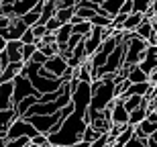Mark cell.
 <instances>
[{"label": "cell", "instance_id": "cell-1", "mask_svg": "<svg viewBox=\"0 0 157 147\" xmlns=\"http://www.w3.org/2000/svg\"><path fill=\"white\" fill-rule=\"evenodd\" d=\"M21 72L31 80V84L35 86V90L39 92V94L53 92V90H57L59 86L63 84V78H55L53 74H49L41 64H35V61H27Z\"/></svg>", "mask_w": 157, "mask_h": 147}, {"label": "cell", "instance_id": "cell-2", "mask_svg": "<svg viewBox=\"0 0 157 147\" xmlns=\"http://www.w3.org/2000/svg\"><path fill=\"white\" fill-rule=\"evenodd\" d=\"M23 118H27L41 135H49V133H55L59 129V125L63 121V114H61V110H55L51 114H25Z\"/></svg>", "mask_w": 157, "mask_h": 147}, {"label": "cell", "instance_id": "cell-3", "mask_svg": "<svg viewBox=\"0 0 157 147\" xmlns=\"http://www.w3.org/2000/svg\"><path fill=\"white\" fill-rule=\"evenodd\" d=\"M12 86H14V88H12V106H17L23 98H27V96H31V94L39 96V92L35 90V86L31 84V80L25 76L23 72H18L17 76L12 78Z\"/></svg>", "mask_w": 157, "mask_h": 147}, {"label": "cell", "instance_id": "cell-4", "mask_svg": "<svg viewBox=\"0 0 157 147\" xmlns=\"http://www.w3.org/2000/svg\"><path fill=\"white\" fill-rule=\"evenodd\" d=\"M21 135H27V137H31V139H33V137L39 135V131H37L35 127L27 121V118L17 117L10 125H8V129H6L4 137H6V139H14V137H21Z\"/></svg>", "mask_w": 157, "mask_h": 147}, {"label": "cell", "instance_id": "cell-5", "mask_svg": "<svg viewBox=\"0 0 157 147\" xmlns=\"http://www.w3.org/2000/svg\"><path fill=\"white\" fill-rule=\"evenodd\" d=\"M43 68H45L49 74H53L55 78H61L65 74V70H67V59H65L61 53H55V55H51V57H47V61L43 64Z\"/></svg>", "mask_w": 157, "mask_h": 147}, {"label": "cell", "instance_id": "cell-6", "mask_svg": "<svg viewBox=\"0 0 157 147\" xmlns=\"http://www.w3.org/2000/svg\"><path fill=\"white\" fill-rule=\"evenodd\" d=\"M108 106H110V121H112V125H128V110L124 108L121 96H117Z\"/></svg>", "mask_w": 157, "mask_h": 147}, {"label": "cell", "instance_id": "cell-7", "mask_svg": "<svg viewBox=\"0 0 157 147\" xmlns=\"http://www.w3.org/2000/svg\"><path fill=\"white\" fill-rule=\"evenodd\" d=\"M27 29H29V27H27V25H25L18 17H12L10 25H8L4 31H0V35L4 37L6 41H12V39H21V35H23Z\"/></svg>", "mask_w": 157, "mask_h": 147}, {"label": "cell", "instance_id": "cell-8", "mask_svg": "<svg viewBox=\"0 0 157 147\" xmlns=\"http://www.w3.org/2000/svg\"><path fill=\"white\" fill-rule=\"evenodd\" d=\"M71 35V23H63L59 25V29L55 31V45H57V51L63 55L65 53V43Z\"/></svg>", "mask_w": 157, "mask_h": 147}, {"label": "cell", "instance_id": "cell-9", "mask_svg": "<svg viewBox=\"0 0 157 147\" xmlns=\"http://www.w3.org/2000/svg\"><path fill=\"white\" fill-rule=\"evenodd\" d=\"M12 80L0 84V110H8V108H14L12 106Z\"/></svg>", "mask_w": 157, "mask_h": 147}, {"label": "cell", "instance_id": "cell-10", "mask_svg": "<svg viewBox=\"0 0 157 147\" xmlns=\"http://www.w3.org/2000/svg\"><path fill=\"white\" fill-rule=\"evenodd\" d=\"M122 2H124V0H100V8H98L96 12L112 18L114 14H118V12H121Z\"/></svg>", "mask_w": 157, "mask_h": 147}, {"label": "cell", "instance_id": "cell-11", "mask_svg": "<svg viewBox=\"0 0 157 147\" xmlns=\"http://www.w3.org/2000/svg\"><path fill=\"white\" fill-rule=\"evenodd\" d=\"M21 47H23V41L21 39H12V41H6V55H8V59L10 61H23V57H21Z\"/></svg>", "mask_w": 157, "mask_h": 147}, {"label": "cell", "instance_id": "cell-12", "mask_svg": "<svg viewBox=\"0 0 157 147\" xmlns=\"http://www.w3.org/2000/svg\"><path fill=\"white\" fill-rule=\"evenodd\" d=\"M157 131V121H141L139 125H135V137H149L151 133Z\"/></svg>", "mask_w": 157, "mask_h": 147}, {"label": "cell", "instance_id": "cell-13", "mask_svg": "<svg viewBox=\"0 0 157 147\" xmlns=\"http://www.w3.org/2000/svg\"><path fill=\"white\" fill-rule=\"evenodd\" d=\"M149 80V76H147L145 72L141 70L139 65L135 64V65H131L127 70V82L128 84H137V82H147Z\"/></svg>", "mask_w": 157, "mask_h": 147}, {"label": "cell", "instance_id": "cell-14", "mask_svg": "<svg viewBox=\"0 0 157 147\" xmlns=\"http://www.w3.org/2000/svg\"><path fill=\"white\" fill-rule=\"evenodd\" d=\"M135 33H137V37H141V39H149L153 33V18H145L143 17V21H141L139 25H137V29H135Z\"/></svg>", "mask_w": 157, "mask_h": 147}, {"label": "cell", "instance_id": "cell-15", "mask_svg": "<svg viewBox=\"0 0 157 147\" xmlns=\"http://www.w3.org/2000/svg\"><path fill=\"white\" fill-rule=\"evenodd\" d=\"M37 2H39V0H17V2L12 4V8H14V17H23L25 12L33 10Z\"/></svg>", "mask_w": 157, "mask_h": 147}, {"label": "cell", "instance_id": "cell-16", "mask_svg": "<svg viewBox=\"0 0 157 147\" xmlns=\"http://www.w3.org/2000/svg\"><path fill=\"white\" fill-rule=\"evenodd\" d=\"M141 21H143V14H141V12H128L127 18H124V23L121 25V31H135Z\"/></svg>", "mask_w": 157, "mask_h": 147}, {"label": "cell", "instance_id": "cell-17", "mask_svg": "<svg viewBox=\"0 0 157 147\" xmlns=\"http://www.w3.org/2000/svg\"><path fill=\"white\" fill-rule=\"evenodd\" d=\"M74 12H76V6H57V8H55V14H53V17H55V18L59 21V23L63 25V23H70V21H71Z\"/></svg>", "mask_w": 157, "mask_h": 147}, {"label": "cell", "instance_id": "cell-18", "mask_svg": "<svg viewBox=\"0 0 157 147\" xmlns=\"http://www.w3.org/2000/svg\"><path fill=\"white\" fill-rule=\"evenodd\" d=\"M17 118V110L14 108H8V110H0V135H4L8 125Z\"/></svg>", "mask_w": 157, "mask_h": 147}, {"label": "cell", "instance_id": "cell-19", "mask_svg": "<svg viewBox=\"0 0 157 147\" xmlns=\"http://www.w3.org/2000/svg\"><path fill=\"white\" fill-rule=\"evenodd\" d=\"M37 98H39L37 94H31V96H27V98L21 100V102H18V104L14 106V110H17V117H23L25 112H27V110L31 108V106H33V104L37 102Z\"/></svg>", "mask_w": 157, "mask_h": 147}, {"label": "cell", "instance_id": "cell-20", "mask_svg": "<svg viewBox=\"0 0 157 147\" xmlns=\"http://www.w3.org/2000/svg\"><path fill=\"white\" fill-rule=\"evenodd\" d=\"M90 31H92V23H90V21H80V23L71 25V33H78V35L86 37Z\"/></svg>", "mask_w": 157, "mask_h": 147}, {"label": "cell", "instance_id": "cell-21", "mask_svg": "<svg viewBox=\"0 0 157 147\" xmlns=\"http://www.w3.org/2000/svg\"><path fill=\"white\" fill-rule=\"evenodd\" d=\"M29 143H31V137H27V135L14 137V139H6V147H27Z\"/></svg>", "mask_w": 157, "mask_h": 147}, {"label": "cell", "instance_id": "cell-22", "mask_svg": "<svg viewBox=\"0 0 157 147\" xmlns=\"http://www.w3.org/2000/svg\"><path fill=\"white\" fill-rule=\"evenodd\" d=\"M153 6V0H133V12H147Z\"/></svg>", "mask_w": 157, "mask_h": 147}, {"label": "cell", "instance_id": "cell-23", "mask_svg": "<svg viewBox=\"0 0 157 147\" xmlns=\"http://www.w3.org/2000/svg\"><path fill=\"white\" fill-rule=\"evenodd\" d=\"M90 23L96 25V27H110V25H112V18H110V17H104V14H98V12H96V14L90 18Z\"/></svg>", "mask_w": 157, "mask_h": 147}, {"label": "cell", "instance_id": "cell-24", "mask_svg": "<svg viewBox=\"0 0 157 147\" xmlns=\"http://www.w3.org/2000/svg\"><path fill=\"white\" fill-rule=\"evenodd\" d=\"M35 43H23V47H21V57H23V61L25 64H27V61H29L31 59V55H33V53H35Z\"/></svg>", "mask_w": 157, "mask_h": 147}, {"label": "cell", "instance_id": "cell-25", "mask_svg": "<svg viewBox=\"0 0 157 147\" xmlns=\"http://www.w3.org/2000/svg\"><path fill=\"white\" fill-rule=\"evenodd\" d=\"M124 147H147V137H131Z\"/></svg>", "mask_w": 157, "mask_h": 147}, {"label": "cell", "instance_id": "cell-26", "mask_svg": "<svg viewBox=\"0 0 157 147\" xmlns=\"http://www.w3.org/2000/svg\"><path fill=\"white\" fill-rule=\"evenodd\" d=\"M98 135H100L98 131L94 129V127H90V125H88L86 129H84V135H82V139H84V141H94V139H96Z\"/></svg>", "mask_w": 157, "mask_h": 147}, {"label": "cell", "instance_id": "cell-27", "mask_svg": "<svg viewBox=\"0 0 157 147\" xmlns=\"http://www.w3.org/2000/svg\"><path fill=\"white\" fill-rule=\"evenodd\" d=\"M29 61H35V64H41V65H43V64L47 61V55H45L43 51H41V49H35V53L31 55V59H29Z\"/></svg>", "mask_w": 157, "mask_h": 147}, {"label": "cell", "instance_id": "cell-28", "mask_svg": "<svg viewBox=\"0 0 157 147\" xmlns=\"http://www.w3.org/2000/svg\"><path fill=\"white\" fill-rule=\"evenodd\" d=\"M59 25H61V23H59L57 18H55V17H51V18H49V21L45 23V29H47V33H55V31L59 29Z\"/></svg>", "mask_w": 157, "mask_h": 147}, {"label": "cell", "instance_id": "cell-29", "mask_svg": "<svg viewBox=\"0 0 157 147\" xmlns=\"http://www.w3.org/2000/svg\"><path fill=\"white\" fill-rule=\"evenodd\" d=\"M0 14H4V17H14V8H12V4L2 2V4H0Z\"/></svg>", "mask_w": 157, "mask_h": 147}, {"label": "cell", "instance_id": "cell-30", "mask_svg": "<svg viewBox=\"0 0 157 147\" xmlns=\"http://www.w3.org/2000/svg\"><path fill=\"white\" fill-rule=\"evenodd\" d=\"M21 41H23V43H33V41H35V35H33V31H31V27H29L27 31H25L23 35H21Z\"/></svg>", "mask_w": 157, "mask_h": 147}, {"label": "cell", "instance_id": "cell-31", "mask_svg": "<svg viewBox=\"0 0 157 147\" xmlns=\"http://www.w3.org/2000/svg\"><path fill=\"white\" fill-rule=\"evenodd\" d=\"M12 17H4V14H0V31H4L8 25H10Z\"/></svg>", "mask_w": 157, "mask_h": 147}, {"label": "cell", "instance_id": "cell-32", "mask_svg": "<svg viewBox=\"0 0 157 147\" xmlns=\"http://www.w3.org/2000/svg\"><path fill=\"white\" fill-rule=\"evenodd\" d=\"M55 4L57 6H76L78 0H55Z\"/></svg>", "mask_w": 157, "mask_h": 147}, {"label": "cell", "instance_id": "cell-33", "mask_svg": "<svg viewBox=\"0 0 157 147\" xmlns=\"http://www.w3.org/2000/svg\"><path fill=\"white\" fill-rule=\"evenodd\" d=\"M63 147H90V141H84V139H80V141L70 143V145H63Z\"/></svg>", "mask_w": 157, "mask_h": 147}, {"label": "cell", "instance_id": "cell-34", "mask_svg": "<svg viewBox=\"0 0 157 147\" xmlns=\"http://www.w3.org/2000/svg\"><path fill=\"white\" fill-rule=\"evenodd\" d=\"M6 47V39H4V37H2V35H0V51H2V49H4Z\"/></svg>", "mask_w": 157, "mask_h": 147}, {"label": "cell", "instance_id": "cell-35", "mask_svg": "<svg viewBox=\"0 0 157 147\" xmlns=\"http://www.w3.org/2000/svg\"><path fill=\"white\" fill-rule=\"evenodd\" d=\"M151 8H153V10L157 12V0H153V6H151Z\"/></svg>", "mask_w": 157, "mask_h": 147}, {"label": "cell", "instance_id": "cell-36", "mask_svg": "<svg viewBox=\"0 0 157 147\" xmlns=\"http://www.w3.org/2000/svg\"><path fill=\"white\" fill-rule=\"evenodd\" d=\"M153 21H157V12H155V17H153Z\"/></svg>", "mask_w": 157, "mask_h": 147}]
</instances>
